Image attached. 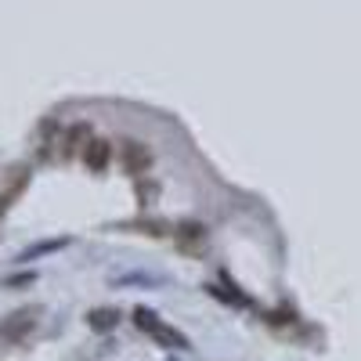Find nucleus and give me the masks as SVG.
I'll return each instance as SVG.
<instances>
[{"label":"nucleus","mask_w":361,"mask_h":361,"mask_svg":"<svg viewBox=\"0 0 361 361\" xmlns=\"http://www.w3.org/2000/svg\"><path fill=\"white\" fill-rule=\"evenodd\" d=\"M134 322H137V329H145V333L152 336L159 347H166V350H185V347H188V340L180 336L177 329H170L166 322H159V314H152V311L137 307V311H134Z\"/></svg>","instance_id":"obj_1"},{"label":"nucleus","mask_w":361,"mask_h":361,"mask_svg":"<svg viewBox=\"0 0 361 361\" xmlns=\"http://www.w3.org/2000/svg\"><path fill=\"white\" fill-rule=\"evenodd\" d=\"M123 166L130 173H145L148 166H152V152H148L141 141H123Z\"/></svg>","instance_id":"obj_2"},{"label":"nucleus","mask_w":361,"mask_h":361,"mask_svg":"<svg viewBox=\"0 0 361 361\" xmlns=\"http://www.w3.org/2000/svg\"><path fill=\"white\" fill-rule=\"evenodd\" d=\"M87 325L94 329V333H109V329L119 325V311H112V307H98V311H90V314H87Z\"/></svg>","instance_id":"obj_4"},{"label":"nucleus","mask_w":361,"mask_h":361,"mask_svg":"<svg viewBox=\"0 0 361 361\" xmlns=\"http://www.w3.org/2000/svg\"><path fill=\"white\" fill-rule=\"evenodd\" d=\"M109 156H112V145L109 141H102V137H94V141H87V148H83V163L94 170V173H102L105 166H109Z\"/></svg>","instance_id":"obj_3"},{"label":"nucleus","mask_w":361,"mask_h":361,"mask_svg":"<svg viewBox=\"0 0 361 361\" xmlns=\"http://www.w3.org/2000/svg\"><path fill=\"white\" fill-rule=\"evenodd\" d=\"M29 329H33V314L18 311V314H11V322H4V329H0V333H4L8 340H18L22 333H29Z\"/></svg>","instance_id":"obj_5"}]
</instances>
